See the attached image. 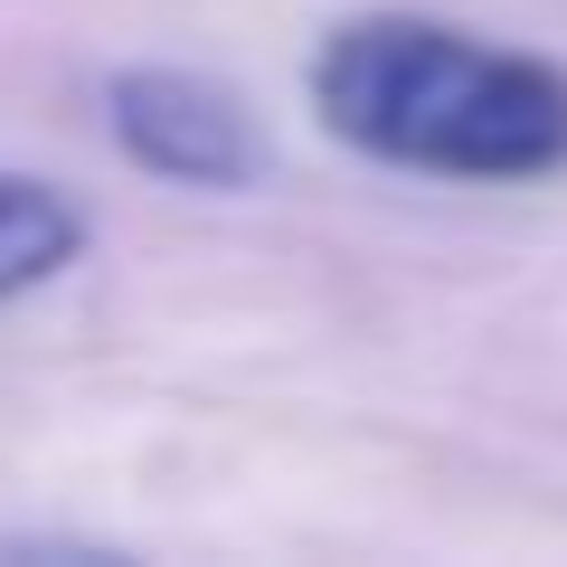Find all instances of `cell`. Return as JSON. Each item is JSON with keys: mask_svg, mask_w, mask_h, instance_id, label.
<instances>
[{"mask_svg": "<svg viewBox=\"0 0 567 567\" xmlns=\"http://www.w3.org/2000/svg\"><path fill=\"white\" fill-rule=\"evenodd\" d=\"M104 123H114L123 162L181 189H256L275 171L256 104L237 85L199 76V66H123L104 85Z\"/></svg>", "mask_w": 567, "mask_h": 567, "instance_id": "7a4b0ae2", "label": "cell"}, {"mask_svg": "<svg viewBox=\"0 0 567 567\" xmlns=\"http://www.w3.org/2000/svg\"><path fill=\"white\" fill-rule=\"evenodd\" d=\"M85 256V208L58 181H29V171H0V303H20L39 284H58Z\"/></svg>", "mask_w": 567, "mask_h": 567, "instance_id": "3957f363", "label": "cell"}, {"mask_svg": "<svg viewBox=\"0 0 567 567\" xmlns=\"http://www.w3.org/2000/svg\"><path fill=\"white\" fill-rule=\"evenodd\" d=\"M312 114L379 171L520 189L567 171V66L425 10H360L312 58Z\"/></svg>", "mask_w": 567, "mask_h": 567, "instance_id": "6da1fadb", "label": "cell"}]
</instances>
